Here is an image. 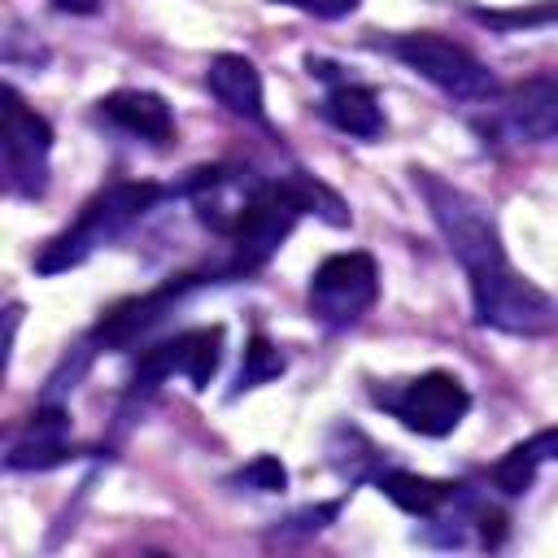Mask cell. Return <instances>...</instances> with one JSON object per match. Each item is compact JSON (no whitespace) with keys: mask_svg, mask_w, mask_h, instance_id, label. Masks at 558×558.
Segmentation results:
<instances>
[{"mask_svg":"<svg viewBox=\"0 0 558 558\" xmlns=\"http://www.w3.org/2000/svg\"><path fill=\"white\" fill-rule=\"evenodd\" d=\"M414 187L423 192V201L432 209V222L440 227L449 253L458 257L466 283H471L475 323L493 327V331H506V336H545V331H554V323H558L554 301L510 266L488 209L471 192L445 183L432 170H414Z\"/></svg>","mask_w":558,"mask_h":558,"instance_id":"6da1fadb","label":"cell"},{"mask_svg":"<svg viewBox=\"0 0 558 558\" xmlns=\"http://www.w3.org/2000/svg\"><path fill=\"white\" fill-rule=\"evenodd\" d=\"M166 196V187L157 183H109L105 192H96L83 214L44 244V253L35 257V270L39 275H57V270H70L78 262H87L100 244L118 240L131 222H140L157 201Z\"/></svg>","mask_w":558,"mask_h":558,"instance_id":"7a4b0ae2","label":"cell"},{"mask_svg":"<svg viewBox=\"0 0 558 558\" xmlns=\"http://www.w3.org/2000/svg\"><path fill=\"white\" fill-rule=\"evenodd\" d=\"M379 48H388L401 65H410L418 78H427L432 87H440L449 100L488 105V100L501 92L497 74H493V70H488L471 48H462V44H453V39L436 35V31L392 35V39H388V44H379Z\"/></svg>","mask_w":558,"mask_h":558,"instance_id":"3957f363","label":"cell"},{"mask_svg":"<svg viewBox=\"0 0 558 558\" xmlns=\"http://www.w3.org/2000/svg\"><path fill=\"white\" fill-rule=\"evenodd\" d=\"M371 401L418 436H449L471 410V392L449 371H427V375H414V379L375 384Z\"/></svg>","mask_w":558,"mask_h":558,"instance_id":"277c9868","label":"cell"},{"mask_svg":"<svg viewBox=\"0 0 558 558\" xmlns=\"http://www.w3.org/2000/svg\"><path fill=\"white\" fill-rule=\"evenodd\" d=\"M375 301H379V266L362 248L331 253L310 275V318H318L331 331L353 327Z\"/></svg>","mask_w":558,"mask_h":558,"instance_id":"5b68a950","label":"cell"},{"mask_svg":"<svg viewBox=\"0 0 558 558\" xmlns=\"http://www.w3.org/2000/svg\"><path fill=\"white\" fill-rule=\"evenodd\" d=\"M48 153H52V126L17 96V87H4V183L13 196L22 201L44 196Z\"/></svg>","mask_w":558,"mask_h":558,"instance_id":"8992f818","label":"cell"},{"mask_svg":"<svg viewBox=\"0 0 558 558\" xmlns=\"http://www.w3.org/2000/svg\"><path fill=\"white\" fill-rule=\"evenodd\" d=\"M488 105V122H475L484 140L493 135L510 144H541L558 135V78H527L501 87Z\"/></svg>","mask_w":558,"mask_h":558,"instance_id":"52a82bcc","label":"cell"},{"mask_svg":"<svg viewBox=\"0 0 558 558\" xmlns=\"http://www.w3.org/2000/svg\"><path fill=\"white\" fill-rule=\"evenodd\" d=\"M218 362H222V327H192L174 340L144 349L135 366V388H157L170 375H183L192 379V388H205L218 375Z\"/></svg>","mask_w":558,"mask_h":558,"instance_id":"ba28073f","label":"cell"},{"mask_svg":"<svg viewBox=\"0 0 558 558\" xmlns=\"http://www.w3.org/2000/svg\"><path fill=\"white\" fill-rule=\"evenodd\" d=\"M205 87H209V96H214L227 113H235V118H244V122H266L262 74H257V65H253L248 57H240V52H218V57L209 61V70H205Z\"/></svg>","mask_w":558,"mask_h":558,"instance_id":"9c48e42d","label":"cell"},{"mask_svg":"<svg viewBox=\"0 0 558 558\" xmlns=\"http://www.w3.org/2000/svg\"><path fill=\"white\" fill-rule=\"evenodd\" d=\"M96 113H100L109 126H118V131H126V135H140V140H153V144H166V140L174 135V113H170V105H166L157 92H140V87L109 92V96L96 105Z\"/></svg>","mask_w":558,"mask_h":558,"instance_id":"30bf717a","label":"cell"},{"mask_svg":"<svg viewBox=\"0 0 558 558\" xmlns=\"http://www.w3.org/2000/svg\"><path fill=\"white\" fill-rule=\"evenodd\" d=\"M375 484H379V493L392 501V506H401L405 514H414V519H436V514H445L453 501H458V493H462V484H449V480H427V475H414V471H401V466H379L375 471Z\"/></svg>","mask_w":558,"mask_h":558,"instance_id":"8fae6325","label":"cell"},{"mask_svg":"<svg viewBox=\"0 0 558 558\" xmlns=\"http://www.w3.org/2000/svg\"><path fill=\"white\" fill-rule=\"evenodd\" d=\"M196 279L192 275H183V279H170L166 288H157V292H148V296H135V301H122L118 310H109L105 318H100V327H96V340H105V344H131L140 331H148L187 288H192Z\"/></svg>","mask_w":558,"mask_h":558,"instance_id":"7c38bea8","label":"cell"},{"mask_svg":"<svg viewBox=\"0 0 558 558\" xmlns=\"http://www.w3.org/2000/svg\"><path fill=\"white\" fill-rule=\"evenodd\" d=\"M323 118H327L336 131L353 135V140H375V135H384V109H379V96H375L366 83H349V78L331 83V92L323 96Z\"/></svg>","mask_w":558,"mask_h":558,"instance_id":"4fadbf2b","label":"cell"},{"mask_svg":"<svg viewBox=\"0 0 558 558\" xmlns=\"http://www.w3.org/2000/svg\"><path fill=\"white\" fill-rule=\"evenodd\" d=\"M541 462H558V427H545V432L519 440V445L493 466V488H501L506 497L527 493V484L536 480Z\"/></svg>","mask_w":558,"mask_h":558,"instance_id":"5bb4252c","label":"cell"},{"mask_svg":"<svg viewBox=\"0 0 558 558\" xmlns=\"http://www.w3.org/2000/svg\"><path fill=\"white\" fill-rule=\"evenodd\" d=\"M65 414L61 410H48V414H39L35 418V427H31V436L26 440H17L13 449H9V471H44V466H57V462H65Z\"/></svg>","mask_w":558,"mask_h":558,"instance_id":"9a60e30c","label":"cell"},{"mask_svg":"<svg viewBox=\"0 0 558 558\" xmlns=\"http://www.w3.org/2000/svg\"><path fill=\"white\" fill-rule=\"evenodd\" d=\"M283 353L266 340V336H253L248 340V349H244V366H240V392L244 388H257V384H266V379H275V375H283Z\"/></svg>","mask_w":558,"mask_h":558,"instance_id":"2e32d148","label":"cell"},{"mask_svg":"<svg viewBox=\"0 0 558 558\" xmlns=\"http://www.w3.org/2000/svg\"><path fill=\"white\" fill-rule=\"evenodd\" d=\"M471 17L484 22V26H493V31H527V26L558 22V0L532 4V9H471Z\"/></svg>","mask_w":558,"mask_h":558,"instance_id":"e0dca14e","label":"cell"},{"mask_svg":"<svg viewBox=\"0 0 558 558\" xmlns=\"http://www.w3.org/2000/svg\"><path fill=\"white\" fill-rule=\"evenodd\" d=\"M235 484H244V488H253V493H279V488L288 484V471H283V462H279V458L257 453V458L235 475Z\"/></svg>","mask_w":558,"mask_h":558,"instance_id":"ac0fdd59","label":"cell"},{"mask_svg":"<svg viewBox=\"0 0 558 558\" xmlns=\"http://www.w3.org/2000/svg\"><path fill=\"white\" fill-rule=\"evenodd\" d=\"M275 4H288V9H301L310 17H323V22H336V17H349L362 0H275Z\"/></svg>","mask_w":558,"mask_h":558,"instance_id":"d6986e66","label":"cell"},{"mask_svg":"<svg viewBox=\"0 0 558 558\" xmlns=\"http://www.w3.org/2000/svg\"><path fill=\"white\" fill-rule=\"evenodd\" d=\"M61 13H96V0H52Z\"/></svg>","mask_w":558,"mask_h":558,"instance_id":"ffe728a7","label":"cell"}]
</instances>
